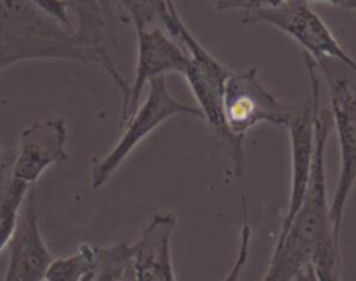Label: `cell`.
Listing matches in <instances>:
<instances>
[{
  "mask_svg": "<svg viewBox=\"0 0 356 281\" xmlns=\"http://www.w3.org/2000/svg\"><path fill=\"white\" fill-rule=\"evenodd\" d=\"M169 35L174 40H179L190 56V62L184 71L188 85L195 94L202 120L209 124L216 137L229 149L233 160V173L242 177L245 173V155H243V139L236 137L229 130L225 118V83L232 69L218 61L195 35L188 30L186 23L181 19L177 7L172 12V21L169 26Z\"/></svg>",
  "mask_w": 356,
  "mask_h": 281,
  "instance_id": "cell-3",
  "label": "cell"
},
{
  "mask_svg": "<svg viewBox=\"0 0 356 281\" xmlns=\"http://www.w3.org/2000/svg\"><path fill=\"white\" fill-rule=\"evenodd\" d=\"M177 225L172 212H156L138 241L131 245V267L136 281H177L170 239Z\"/></svg>",
  "mask_w": 356,
  "mask_h": 281,
  "instance_id": "cell-12",
  "label": "cell"
},
{
  "mask_svg": "<svg viewBox=\"0 0 356 281\" xmlns=\"http://www.w3.org/2000/svg\"><path fill=\"white\" fill-rule=\"evenodd\" d=\"M218 12L226 10H242L243 14L256 12V10L273 9L284 3L285 0H211Z\"/></svg>",
  "mask_w": 356,
  "mask_h": 281,
  "instance_id": "cell-19",
  "label": "cell"
},
{
  "mask_svg": "<svg viewBox=\"0 0 356 281\" xmlns=\"http://www.w3.org/2000/svg\"><path fill=\"white\" fill-rule=\"evenodd\" d=\"M9 173H10V163H7L3 169H0V200H2L3 187H6L7 179H9Z\"/></svg>",
  "mask_w": 356,
  "mask_h": 281,
  "instance_id": "cell-23",
  "label": "cell"
},
{
  "mask_svg": "<svg viewBox=\"0 0 356 281\" xmlns=\"http://www.w3.org/2000/svg\"><path fill=\"white\" fill-rule=\"evenodd\" d=\"M305 65L308 68L309 82H312V99L294 103L291 120L287 124L289 135H291V196H289V208L285 221L282 224V232H285L291 225L292 219L298 214L302 200H305L306 187L312 173L313 153H315V121L320 110V78L318 66L315 59L308 54H302Z\"/></svg>",
  "mask_w": 356,
  "mask_h": 281,
  "instance_id": "cell-8",
  "label": "cell"
},
{
  "mask_svg": "<svg viewBox=\"0 0 356 281\" xmlns=\"http://www.w3.org/2000/svg\"><path fill=\"white\" fill-rule=\"evenodd\" d=\"M31 59L101 66L120 90L122 114L127 110L131 85L122 76L113 54L87 45L72 28L45 14L31 0H0V73Z\"/></svg>",
  "mask_w": 356,
  "mask_h": 281,
  "instance_id": "cell-2",
  "label": "cell"
},
{
  "mask_svg": "<svg viewBox=\"0 0 356 281\" xmlns=\"http://www.w3.org/2000/svg\"><path fill=\"white\" fill-rule=\"evenodd\" d=\"M177 114H191V117L202 118L200 110L197 106L181 103L169 92L163 76L152 80L146 99L136 108L134 113L124 124L125 130L122 137L118 139L113 149L106 153V156H103L90 170L92 189H101L120 169L127 156L141 144L143 139L148 137L155 128H159L160 125Z\"/></svg>",
  "mask_w": 356,
  "mask_h": 281,
  "instance_id": "cell-5",
  "label": "cell"
},
{
  "mask_svg": "<svg viewBox=\"0 0 356 281\" xmlns=\"http://www.w3.org/2000/svg\"><path fill=\"white\" fill-rule=\"evenodd\" d=\"M242 23L247 26L270 24L298 42L305 49V54L315 61L337 59L356 69L355 59L341 47L325 21L312 9L306 0H285L273 9L247 12L243 14Z\"/></svg>",
  "mask_w": 356,
  "mask_h": 281,
  "instance_id": "cell-6",
  "label": "cell"
},
{
  "mask_svg": "<svg viewBox=\"0 0 356 281\" xmlns=\"http://www.w3.org/2000/svg\"><path fill=\"white\" fill-rule=\"evenodd\" d=\"M294 281H318V278H316L315 271H313L312 264H309V266H306L305 269L294 278Z\"/></svg>",
  "mask_w": 356,
  "mask_h": 281,
  "instance_id": "cell-21",
  "label": "cell"
},
{
  "mask_svg": "<svg viewBox=\"0 0 356 281\" xmlns=\"http://www.w3.org/2000/svg\"><path fill=\"white\" fill-rule=\"evenodd\" d=\"M131 269V245H115L110 248H99L96 269L83 281H122Z\"/></svg>",
  "mask_w": 356,
  "mask_h": 281,
  "instance_id": "cell-17",
  "label": "cell"
},
{
  "mask_svg": "<svg viewBox=\"0 0 356 281\" xmlns=\"http://www.w3.org/2000/svg\"><path fill=\"white\" fill-rule=\"evenodd\" d=\"M330 97V117L337 130L341 167L339 179L330 203L334 238L341 241L344 210L356 182V69L337 59L315 61Z\"/></svg>",
  "mask_w": 356,
  "mask_h": 281,
  "instance_id": "cell-4",
  "label": "cell"
},
{
  "mask_svg": "<svg viewBox=\"0 0 356 281\" xmlns=\"http://www.w3.org/2000/svg\"><path fill=\"white\" fill-rule=\"evenodd\" d=\"M250 239H252V228H250V224L247 222V219H243L242 231H240L238 253H236V259H235V262H233V267L229 269V273L226 274L221 281H240L243 269H245L247 262H249Z\"/></svg>",
  "mask_w": 356,
  "mask_h": 281,
  "instance_id": "cell-18",
  "label": "cell"
},
{
  "mask_svg": "<svg viewBox=\"0 0 356 281\" xmlns=\"http://www.w3.org/2000/svg\"><path fill=\"white\" fill-rule=\"evenodd\" d=\"M7 160H3V148H2V141H0V169H3V167L7 165Z\"/></svg>",
  "mask_w": 356,
  "mask_h": 281,
  "instance_id": "cell-24",
  "label": "cell"
},
{
  "mask_svg": "<svg viewBox=\"0 0 356 281\" xmlns=\"http://www.w3.org/2000/svg\"><path fill=\"white\" fill-rule=\"evenodd\" d=\"M122 281H136L134 274H132V267H131V269L127 271V273H125V276L122 278Z\"/></svg>",
  "mask_w": 356,
  "mask_h": 281,
  "instance_id": "cell-25",
  "label": "cell"
},
{
  "mask_svg": "<svg viewBox=\"0 0 356 281\" xmlns=\"http://www.w3.org/2000/svg\"><path fill=\"white\" fill-rule=\"evenodd\" d=\"M138 65H136V78L131 85V97L125 113L120 118V127H124L136 111L143 89L152 80L165 76L167 73L184 75L190 62L186 49L177 44L163 28H138Z\"/></svg>",
  "mask_w": 356,
  "mask_h": 281,
  "instance_id": "cell-10",
  "label": "cell"
},
{
  "mask_svg": "<svg viewBox=\"0 0 356 281\" xmlns=\"http://www.w3.org/2000/svg\"><path fill=\"white\" fill-rule=\"evenodd\" d=\"M330 127V111L318 110L315 121V153L305 200L287 231L278 235L270 262V269L280 281H294L309 264L318 281H343L339 241L334 238L327 196L325 149Z\"/></svg>",
  "mask_w": 356,
  "mask_h": 281,
  "instance_id": "cell-1",
  "label": "cell"
},
{
  "mask_svg": "<svg viewBox=\"0 0 356 281\" xmlns=\"http://www.w3.org/2000/svg\"><path fill=\"white\" fill-rule=\"evenodd\" d=\"M97 246L82 243L75 253L52 259L44 281H83L90 276L97 264Z\"/></svg>",
  "mask_w": 356,
  "mask_h": 281,
  "instance_id": "cell-14",
  "label": "cell"
},
{
  "mask_svg": "<svg viewBox=\"0 0 356 281\" xmlns=\"http://www.w3.org/2000/svg\"><path fill=\"white\" fill-rule=\"evenodd\" d=\"M294 103H282L261 82L256 68L229 73L225 83V118L229 130L240 139L259 124L285 128Z\"/></svg>",
  "mask_w": 356,
  "mask_h": 281,
  "instance_id": "cell-7",
  "label": "cell"
},
{
  "mask_svg": "<svg viewBox=\"0 0 356 281\" xmlns=\"http://www.w3.org/2000/svg\"><path fill=\"white\" fill-rule=\"evenodd\" d=\"M353 10H356V2L353 3Z\"/></svg>",
  "mask_w": 356,
  "mask_h": 281,
  "instance_id": "cell-26",
  "label": "cell"
},
{
  "mask_svg": "<svg viewBox=\"0 0 356 281\" xmlns=\"http://www.w3.org/2000/svg\"><path fill=\"white\" fill-rule=\"evenodd\" d=\"M127 19L134 28H165L169 30L172 21V10L176 9L174 0H120Z\"/></svg>",
  "mask_w": 356,
  "mask_h": 281,
  "instance_id": "cell-15",
  "label": "cell"
},
{
  "mask_svg": "<svg viewBox=\"0 0 356 281\" xmlns=\"http://www.w3.org/2000/svg\"><path fill=\"white\" fill-rule=\"evenodd\" d=\"M28 191H30V186L17 182L9 173V179H7L6 187H3L2 200H0V253L7 246L10 236H13L17 222V215H19V210L23 207V201L26 198Z\"/></svg>",
  "mask_w": 356,
  "mask_h": 281,
  "instance_id": "cell-16",
  "label": "cell"
},
{
  "mask_svg": "<svg viewBox=\"0 0 356 281\" xmlns=\"http://www.w3.org/2000/svg\"><path fill=\"white\" fill-rule=\"evenodd\" d=\"M9 266L3 281H44L52 255L38 224L35 189L30 187L23 201L9 243Z\"/></svg>",
  "mask_w": 356,
  "mask_h": 281,
  "instance_id": "cell-11",
  "label": "cell"
},
{
  "mask_svg": "<svg viewBox=\"0 0 356 281\" xmlns=\"http://www.w3.org/2000/svg\"><path fill=\"white\" fill-rule=\"evenodd\" d=\"M68 127L65 118L35 121L19 134L16 158L10 162V177L26 186H35L45 170L68 160Z\"/></svg>",
  "mask_w": 356,
  "mask_h": 281,
  "instance_id": "cell-9",
  "label": "cell"
},
{
  "mask_svg": "<svg viewBox=\"0 0 356 281\" xmlns=\"http://www.w3.org/2000/svg\"><path fill=\"white\" fill-rule=\"evenodd\" d=\"M306 2H320V3H329V6L353 9V3L356 2V0H306Z\"/></svg>",
  "mask_w": 356,
  "mask_h": 281,
  "instance_id": "cell-22",
  "label": "cell"
},
{
  "mask_svg": "<svg viewBox=\"0 0 356 281\" xmlns=\"http://www.w3.org/2000/svg\"><path fill=\"white\" fill-rule=\"evenodd\" d=\"M38 9L44 10L45 14H49L51 17H54L56 21H59L61 24H65L66 28H73L72 23V14H70V7L66 0H31Z\"/></svg>",
  "mask_w": 356,
  "mask_h": 281,
  "instance_id": "cell-20",
  "label": "cell"
},
{
  "mask_svg": "<svg viewBox=\"0 0 356 281\" xmlns=\"http://www.w3.org/2000/svg\"><path fill=\"white\" fill-rule=\"evenodd\" d=\"M75 33L82 42L113 54L117 33L127 17L120 16V0H66Z\"/></svg>",
  "mask_w": 356,
  "mask_h": 281,
  "instance_id": "cell-13",
  "label": "cell"
}]
</instances>
